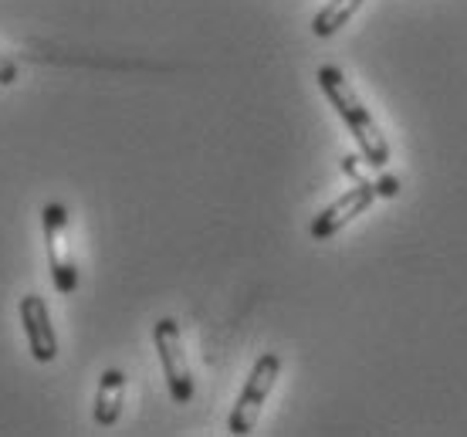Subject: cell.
<instances>
[{
  "label": "cell",
  "instance_id": "cell-1",
  "mask_svg": "<svg viewBox=\"0 0 467 437\" xmlns=\"http://www.w3.org/2000/svg\"><path fill=\"white\" fill-rule=\"evenodd\" d=\"M318 85H322V92L328 95L332 109L342 116V122L349 126L352 140L359 142L366 163L369 166L389 163V142H386V136L379 132L376 119L369 116V109L362 106V99L356 95V88L349 85V78H346L336 65H322V68H318Z\"/></svg>",
  "mask_w": 467,
  "mask_h": 437
},
{
  "label": "cell",
  "instance_id": "cell-2",
  "mask_svg": "<svg viewBox=\"0 0 467 437\" xmlns=\"http://www.w3.org/2000/svg\"><path fill=\"white\" fill-rule=\"evenodd\" d=\"M278 373H281L278 353L257 356V363L251 367V377H247L244 390H241V397L234 403L231 421H227V431H231L234 437H244L254 431L257 417H261V407L268 403V393L275 390V383H278Z\"/></svg>",
  "mask_w": 467,
  "mask_h": 437
},
{
  "label": "cell",
  "instance_id": "cell-3",
  "mask_svg": "<svg viewBox=\"0 0 467 437\" xmlns=\"http://www.w3.org/2000/svg\"><path fill=\"white\" fill-rule=\"evenodd\" d=\"M41 224H45V245H47V268H51V282L61 296H71L78 288V268L71 258L68 241V211L61 203H45L41 211Z\"/></svg>",
  "mask_w": 467,
  "mask_h": 437
},
{
  "label": "cell",
  "instance_id": "cell-4",
  "mask_svg": "<svg viewBox=\"0 0 467 437\" xmlns=\"http://www.w3.org/2000/svg\"><path fill=\"white\" fill-rule=\"evenodd\" d=\"M152 343H156V353H160V367H163L170 397L176 403H190L193 401V373H190L187 349H183V339H180V322L176 319L156 322L152 326Z\"/></svg>",
  "mask_w": 467,
  "mask_h": 437
},
{
  "label": "cell",
  "instance_id": "cell-5",
  "mask_svg": "<svg viewBox=\"0 0 467 437\" xmlns=\"http://www.w3.org/2000/svg\"><path fill=\"white\" fill-rule=\"evenodd\" d=\"M376 197H379L376 183H369V180H359L356 187L346 190L339 201H332L326 211L312 221V241H328L332 234H339L342 227L352 224L359 213H366L369 207H373Z\"/></svg>",
  "mask_w": 467,
  "mask_h": 437
},
{
  "label": "cell",
  "instance_id": "cell-6",
  "mask_svg": "<svg viewBox=\"0 0 467 437\" xmlns=\"http://www.w3.org/2000/svg\"><path fill=\"white\" fill-rule=\"evenodd\" d=\"M21 326L27 336V349L37 363H51L58 356V336L51 326V312H47L41 296H24L21 298Z\"/></svg>",
  "mask_w": 467,
  "mask_h": 437
},
{
  "label": "cell",
  "instance_id": "cell-7",
  "mask_svg": "<svg viewBox=\"0 0 467 437\" xmlns=\"http://www.w3.org/2000/svg\"><path fill=\"white\" fill-rule=\"evenodd\" d=\"M122 401H126V373L122 369H106L99 380V393H95V424L112 427L122 414Z\"/></svg>",
  "mask_w": 467,
  "mask_h": 437
},
{
  "label": "cell",
  "instance_id": "cell-8",
  "mask_svg": "<svg viewBox=\"0 0 467 437\" xmlns=\"http://www.w3.org/2000/svg\"><path fill=\"white\" fill-rule=\"evenodd\" d=\"M359 7H362V0H328L326 7L312 17V31H316L318 37H332L342 24L352 21V14L359 11Z\"/></svg>",
  "mask_w": 467,
  "mask_h": 437
},
{
  "label": "cell",
  "instance_id": "cell-9",
  "mask_svg": "<svg viewBox=\"0 0 467 437\" xmlns=\"http://www.w3.org/2000/svg\"><path fill=\"white\" fill-rule=\"evenodd\" d=\"M17 75H21V71H17V65H14L7 55H0V85H14V82H17Z\"/></svg>",
  "mask_w": 467,
  "mask_h": 437
},
{
  "label": "cell",
  "instance_id": "cell-10",
  "mask_svg": "<svg viewBox=\"0 0 467 437\" xmlns=\"http://www.w3.org/2000/svg\"><path fill=\"white\" fill-rule=\"evenodd\" d=\"M376 190H379V193H383V197H393V193H397V180H393V177H383V180H379V183H376Z\"/></svg>",
  "mask_w": 467,
  "mask_h": 437
}]
</instances>
